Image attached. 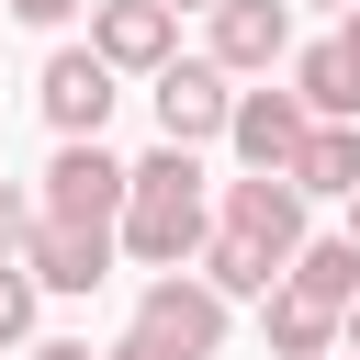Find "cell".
<instances>
[{
  "label": "cell",
  "instance_id": "cell-1",
  "mask_svg": "<svg viewBox=\"0 0 360 360\" xmlns=\"http://www.w3.org/2000/svg\"><path fill=\"white\" fill-rule=\"evenodd\" d=\"M124 248L146 270H191L214 248V202H202V158L191 146H158L135 158V191H124Z\"/></svg>",
  "mask_w": 360,
  "mask_h": 360
},
{
  "label": "cell",
  "instance_id": "cell-2",
  "mask_svg": "<svg viewBox=\"0 0 360 360\" xmlns=\"http://www.w3.org/2000/svg\"><path fill=\"white\" fill-rule=\"evenodd\" d=\"M124 191H135V169L101 135H56V169H45V214L56 225H112L124 236Z\"/></svg>",
  "mask_w": 360,
  "mask_h": 360
},
{
  "label": "cell",
  "instance_id": "cell-3",
  "mask_svg": "<svg viewBox=\"0 0 360 360\" xmlns=\"http://www.w3.org/2000/svg\"><path fill=\"white\" fill-rule=\"evenodd\" d=\"M236 68H214V56H169L158 79H146V101H158V135L169 146H214L225 124H236V90H225Z\"/></svg>",
  "mask_w": 360,
  "mask_h": 360
},
{
  "label": "cell",
  "instance_id": "cell-4",
  "mask_svg": "<svg viewBox=\"0 0 360 360\" xmlns=\"http://www.w3.org/2000/svg\"><path fill=\"white\" fill-rule=\"evenodd\" d=\"M112 79H124V68H112L101 45H56L34 101H45V124H56V135H101V124H112V101H124Z\"/></svg>",
  "mask_w": 360,
  "mask_h": 360
},
{
  "label": "cell",
  "instance_id": "cell-5",
  "mask_svg": "<svg viewBox=\"0 0 360 360\" xmlns=\"http://www.w3.org/2000/svg\"><path fill=\"white\" fill-rule=\"evenodd\" d=\"M90 45L124 68V79H158L180 56V11L169 0H90Z\"/></svg>",
  "mask_w": 360,
  "mask_h": 360
},
{
  "label": "cell",
  "instance_id": "cell-6",
  "mask_svg": "<svg viewBox=\"0 0 360 360\" xmlns=\"http://www.w3.org/2000/svg\"><path fill=\"white\" fill-rule=\"evenodd\" d=\"M225 225L259 236V248L292 270V259H304V191H292V169H248V180H225Z\"/></svg>",
  "mask_w": 360,
  "mask_h": 360
},
{
  "label": "cell",
  "instance_id": "cell-7",
  "mask_svg": "<svg viewBox=\"0 0 360 360\" xmlns=\"http://www.w3.org/2000/svg\"><path fill=\"white\" fill-rule=\"evenodd\" d=\"M304 135H315L304 90H236V124H225V146H236L248 169H292V158H304Z\"/></svg>",
  "mask_w": 360,
  "mask_h": 360
},
{
  "label": "cell",
  "instance_id": "cell-8",
  "mask_svg": "<svg viewBox=\"0 0 360 360\" xmlns=\"http://www.w3.org/2000/svg\"><path fill=\"white\" fill-rule=\"evenodd\" d=\"M112 248H124L112 225H56V214H45L34 248H22V270H34L45 292H101V281H112Z\"/></svg>",
  "mask_w": 360,
  "mask_h": 360
},
{
  "label": "cell",
  "instance_id": "cell-9",
  "mask_svg": "<svg viewBox=\"0 0 360 360\" xmlns=\"http://www.w3.org/2000/svg\"><path fill=\"white\" fill-rule=\"evenodd\" d=\"M135 326H158V338H180L191 360H214V338H225V292H214L202 270H158L146 304H135Z\"/></svg>",
  "mask_w": 360,
  "mask_h": 360
},
{
  "label": "cell",
  "instance_id": "cell-10",
  "mask_svg": "<svg viewBox=\"0 0 360 360\" xmlns=\"http://www.w3.org/2000/svg\"><path fill=\"white\" fill-rule=\"evenodd\" d=\"M292 56V0H214V68L270 79Z\"/></svg>",
  "mask_w": 360,
  "mask_h": 360
},
{
  "label": "cell",
  "instance_id": "cell-11",
  "mask_svg": "<svg viewBox=\"0 0 360 360\" xmlns=\"http://www.w3.org/2000/svg\"><path fill=\"white\" fill-rule=\"evenodd\" d=\"M191 270H202V281H214V292H225V304H270V292H281V281H292V270H281V259H270V248H259V236H236V225H214V248H202V259H191Z\"/></svg>",
  "mask_w": 360,
  "mask_h": 360
},
{
  "label": "cell",
  "instance_id": "cell-12",
  "mask_svg": "<svg viewBox=\"0 0 360 360\" xmlns=\"http://www.w3.org/2000/svg\"><path fill=\"white\" fill-rule=\"evenodd\" d=\"M338 338H349V304H326V292H304V281L270 292V349H281V360H326Z\"/></svg>",
  "mask_w": 360,
  "mask_h": 360
},
{
  "label": "cell",
  "instance_id": "cell-13",
  "mask_svg": "<svg viewBox=\"0 0 360 360\" xmlns=\"http://www.w3.org/2000/svg\"><path fill=\"white\" fill-rule=\"evenodd\" d=\"M292 90H304V112H315V124H360V68L338 56V34L292 56Z\"/></svg>",
  "mask_w": 360,
  "mask_h": 360
},
{
  "label": "cell",
  "instance_id": "cell-14",
  "mask_svg": "<svg viewBox=\"0 0 360 360\" xmlns=\"http://www.w3.org/2000/svg\"><path fill=\"white\" fill-rule=\"evenodd\" d=\"M292 191H304V202H315V191L349 202V191H360V124H315L304 158H292Z\"/></svg>",
  "mask_w": 360,
  "mask_h": 360
},
{
  "label": "cell",
  "instance_id": "cell-15",
  "mask_svg": "<svg viewBox=\"0 0 360 360\" xmlns=\"http://www.w3.org/2000/svg\"><path fill=\"white\" fill-rule=\"evenodd\" d=\"M292 281H304V292H326V304H360V236H304Z\"/></svg>",
  "mask_w": 360,
  "mask_h": 360
},
{
  "label": "cell",
  "instance_id": "cell-16",
  "mask_svg": "<svg viewBox=\"0 0 360 360\" xmlns=\"http://www.w3.org/2000/svg\"><path fill=\"white\" fill-rule=\"evenodd\" d=\"M34 304H45V281H34L22 259H0V349H22V338H34Z\"/></svg>",
  "mask_w": 360,
  "mask_h": 360
},
{
  "label": "cell",
  "instance_id": "cell-17",
  "mask_svg": "<svg viewBox=\"0 0 360 360\" xmlns=\"http://www.w3.org/2000/svg\"><path fill=\"white\" fill-rule=\"evenodd\" d=\"M34 225H45V191L0 180V259H22V248H34Z\"/></svg>",
  "mask_w": 360,
  "mask_h": 360
},
{
  "label": "cell",
  "instance_id": "cell-18",
  "mask_svg": "<svg viewBox=\"0 0 360 360\" xmlns=\"http://www.w3.org/2000/svg\"><path fill=\"white\" fill-rule=\"evenodd\" d=\"M101 360H191V349H180V338H158V326H124Z\"/></svg>",
  "mask_w": 360,
  "mask_h": 360
},
{
  "label": "cell",
  "instance_id": "cell-19",
  "mask_svg": "<svg viewBox=\"0 0 360 360\" xmlns=\"http://www.w3.org/2000/svg\"><path fill=\"white\" fill-rule=\"evenodd\" d=\"M79 0H11V22H68Z\"/></svg>",
  "mask_w": 360,
  "mask_h": 360
},
{
  "label": "cell",
  "instance_id": "cell-20",
  "mask_svg": "<svg viewBox=\"0 0 360 360\" xmlns=\"http://www.w3.org/2000/svg\"><path fill=\"white\" fill-rule=\"evenodd\" d=\"M34 360H101V349H90V338H45Z\"/></svg>",
  "mask_w": 360,
  "mask_h": 360
},
{
  "label": "cell",
  "instance_id": "cell-21",
  "mask_svg": "<svg viewBox=\"0 0 360 360\" xmlns=\"http://www.w3.org/2000/svg\"><path fill=\"white\" fill-rule=\"evenodd\" d=\"M338 56H349V68H360V11H338Z\"/></svg>",
  "mask_w": 360,
  "mask_h": 360
},
{
  "label": "cell",
  "instance_id": "cell-22",
  "mask_svg": "<svg viewBox=\"0 0 360 360\" xmlns=\"http://www.w3.org/2000/svg\"><path fill=\"white\" fill-rule=\"evenodd\" d=\"M349 360H360V304H349Z\"/></svg>",
  "mask_w": 360,
  "mask_h": 360
},
{
  "label": "cell",
  "instance_id": "cell-23",
  "mask_svg": "<svg viewBox=\"0 0 360 360\" xmlns=\"http://www.w3.org/2000/svg\"><path fill=\"white\" fill-rule=\"evenodd\" d=\"M169 11H214V0H169Z\"/></svg>",
  "mask_w": 360,
  "mask_h": 360
},
{
  "label": "cell",
  "instance_id": "cell-24",
  "mask_svg": "<svg viewBox=\"0 0 360 360\" xmlns=\"http://www.w3.org/2000/svg\"><path fill=\"white\" fill-rule=\"evenodd\" d=\"M349 236H360V191H349Z\"/></svg>",
  "mask_w": 360,
  "mask_h": 360
},
{
  "label": "cell",
  "instance_id": "cell-25",
  "mask_svg": "<svg viewBox=\"0 0 360 360\" xmlns=\"http://www.w3.org/2000/svg\"><path fill=\"white\" fill-rule=\"evenodd\" d=\"M326 11H360V0H326Z\"/></svg>",
  "mask_w": 360,
  "mask_h": 360
}]
</instances>
